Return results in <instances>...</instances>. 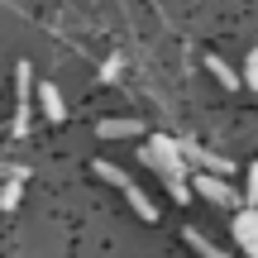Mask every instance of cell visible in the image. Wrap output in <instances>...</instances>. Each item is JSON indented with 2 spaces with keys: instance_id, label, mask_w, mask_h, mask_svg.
<instances>
[{
  "instance_id": "1",
  "label": "cell",
  "mask_w": 258,
  "mask_h": 258,
  "mask_svg": "<svg viewBox=\"0 0 258 258\" xmlns=\"http://www.w3.org/2000/svg\"><path fill=\"white\" fill-rule=\"evenodd\" d=\"M96 177H101V182H110L115 191H120L129 206H134V215H139V220H148V225L158 220V206L148 201L144 191H139V182H134L129 172H124V167H115V163H105V158H101V163H96Z\"/></svg>"
},
{
  "instance_id": "2",
  "label": "cell",
  "mask_w": 258,
  "mask_h": 258,
  "mask_svg": "<svg viewBox=\"0 0 258 258\" xmlns=\"http://www.w3.org/2000/svg\"><path fill=\"white\" fill-rule=\"evenodd\" d=\"M144 158L163 172V182H186V163H182V153H177V139L153 134V139H148V148H144Z\"/></svg>"
},
{
  "instance_id": "3",
  "label": "cell",
  "mask_w": 258,
  "mask_h": 258,
  "mask_svg": "<svg viewBox=\"0 0 258 258\" xmlns=\"http://www.w3.org/2000/svg\"><path fill=\"white\" fill-rule=\"evenodd\" d=\"M15 82H19V105H15V120H10V134L24 139V134H29V86H34V67L19 62V67H15Z\"/></svg>"
},
{
  "instance_id": "4",
  "label": "cell",
  "mask_w": 258,
  "mask_h": 258,
  "mask_svg": "<svg viewBox=\"0 0 258 258\" xmlns=\"http://www.w3.org/2000/svg\"><path fill=\"white\" fill-rule=\"evenodd\" d=\"M196 196H206V201H215V206H234L239 201V191H234L225 177H211V172H196V182H186Z\"/></svg>"
},
{
  "instance_id": "5",
  "label": "cell",
  "mask_w": 258,
  "mask_h": 258,
  "mask_svg": "<svg viewBox=\"0 0 258 258\" xmlns=\"http://www.w3.org/2000/svg\"><path fill=\"white\" fill-rule=\"evenodd\" d=\"M38 105H43V115L53 124H62L67 120V105H62V96H57V86L53 82H38Z\"/></svg>"
},
{
  "instance_id": "6",
  "label": "cell",
  "mask_w": 258,
  "mask_h": 258,
  "mask_svg": "<svg viewBox=\"0 0 258 258\" xmlns=\"http://www.w3.org/2000/svg\"><path fill=\"white\" fill-rule=\"evenodd\" d=\"M139 129H144V120H96V134L101 139H134Z\"/></svg>"
},
{
  "instance_id": "7",
  "label": "cell",
  "mask_w": 258,
  "mask_h": 258,
  "mask_svg": "<svg viewBox=\"0 0 258 258\" xmlns=\"http://www.w3.org/2000/svg\"><path fill=\"white\" fill-rule=\"evenodd\" d=\"M234 239H239V244L258 239V211H253V206H244V211L234 215Z\"/></svg>"
},
{
  "instance_id": "8",
  "label": "cell",
  "mask_w": 258,
  "mask_h": 258,
  "mask_svg": "<svg viewBox=\"0 0 258 258\" xmlns=\"http://www.w3.org/2000/svg\"><path fill=\"white\" fill-rule=\"evenodd\" d=\"M182 234H186V244H191V249H196V253H201V258H234V253H225V249H220V244H211V239H206V234H201V230H196V225H186V230H182Z\"/></svg>"
},
{
  "instance_id": "9",
  "label": "cell",
  "mask_w": 258,
  "mask_h": 258,
  "mask_svg": "<svg viewBox=\"0 0 258 258\" xmlns=\"http://www.w3.org/2000/svg\"><path fill=\"white\" fill-rule=\"evenodd\" d=\"M206 67H211V77H215V82H220V86H230V91H234V86H239V77H234V67L230 62H225V57H206Z\"/></svg>"
},
{
  "instance_id": "10",
  "label": "cell",
  "mask_w": 258,
  "mask_h": 258,
  "mask_svg": "<svg viewBox=\"0 0 258 258\" xmlns=\"http://www.w3.org/2000/svg\"><path fill=\"white\" fill-rule=\"evenodd\" d=\"M19 186H24V182H5V186H0V211H15V206H19Z\"/></svg>"
},
{
  "instance_id": "11",
  "label": "cell",
  "mask_w": 258,
  "mask_h": 258,
  "mask_svg": "<svg viewBox=\"0 0 258 258\" xmlns=\"http://www.w3.org/2000/svg\"><path fill=\"white\" fill-rule=\"evenodd\" d=\"M239 201H244V206H253V211H258V163L249 167V186H244V196H239Z\"/></svg>"
},
{
  "instance_id": "12",
  "label": "cell",
  "mask_w": 258,
  "mask_h": 258,
  "mask_svg": "<svg viewBox=\"0 0 258 258\" xmlns=\"http://www.w3.org/2000/svg\"><path fill=\"white\" fill-rule=\"evenodd\" d=\"M120 67H124V57H105V62H101V82H115Z\"/></svg>"
},
{
  "instance_id": "13",
  "label": "cell",
  "mask_w": 258,
  "mask_h": 258,
  "mask_svg": "<svg viewBox=\"0 0 258 258\" xmlns=\"http://www.w3.org/2000/svg\"><path fill=\"white\" fill-rule=\"evenodd\" d=\"M167 191H172V201H191V186L186 182H167Z\"/></svg>"
},
{
  "instance_id": "14",
  "label": "cell",
  "mask_w": 258,
  "mask_h": 258,
  "mask_svg": "<svg viewBox=\"0 0 258 258\" xmlns=\"http://www.w3.org/2000/svg\"><path fill=\"white\" fill-rule=\"evenodd\" d=\"M244 82H249L253 91H258V67H244Z\"/></svg>"
},
{
  "instance_id": "15",
  "label": "cell",
  "mask_w": 258,
  "mask_h": 258,
  "mask_svg": "<svg viewBox=\"0 0 258 258\" xmlns=\"http://www.w3.org/2000/svg\"><path fill=\"white\" fill-rule=\"evenodd\" d=\"M244 249H249V258H258V239H253V244H244Z\"/></svg>"
},
{
  "instance_id": "16",
  "label": "cell",
  "mask_w": 258,
  "mask_h": 258,
  "mask_svg": "<svg viewBox=\"0 0 258 258\" xmlns=\"http://www.w3.org/2000/svg\"><path fill=\"white\" fill-rule=\"evenodd\" d=\"M249 67H258V48H253V53H249Z\"/></svg>"
}]
</instances>
